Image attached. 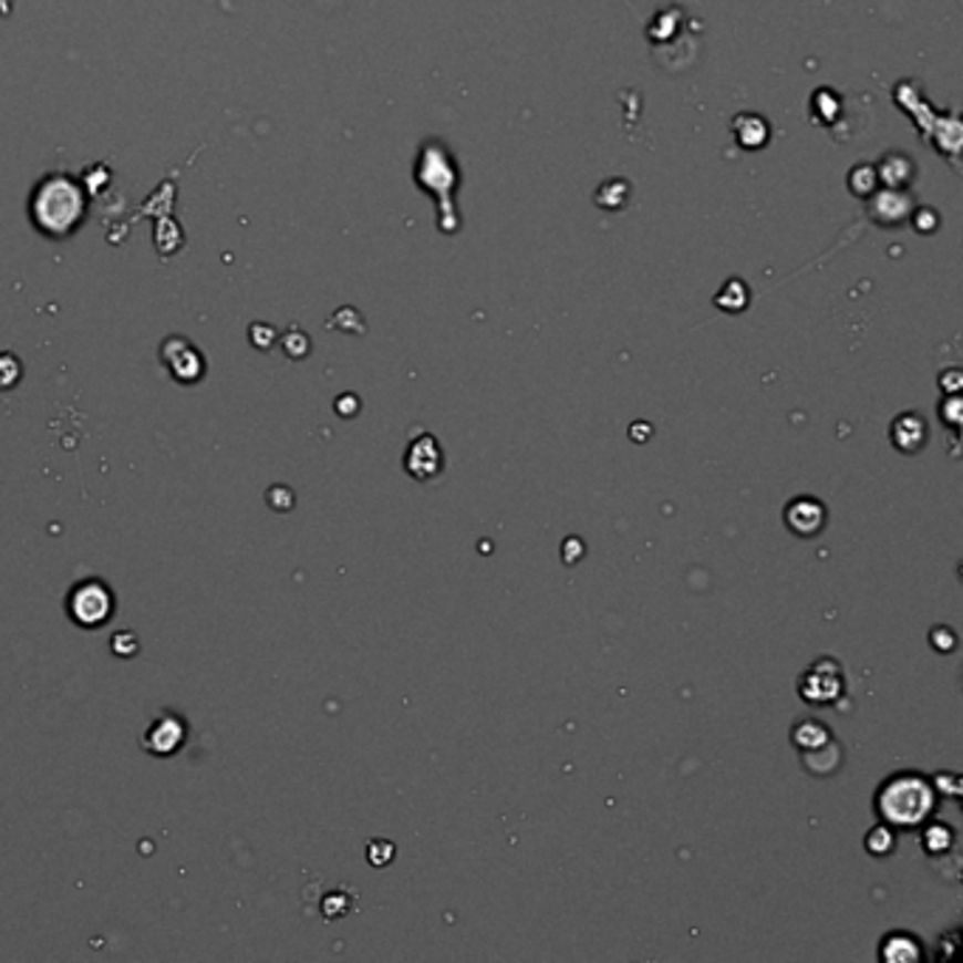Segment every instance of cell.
I'll return each instance as SVG.
<instances>
[{
	"mask_svg": "<svg viewBox=\"0 0 963 963\" xmlns=\"http://www.w3.org/2000/svg\"><path fill=\"white\" fill-rule=\"evenodd\" d=\"M935 808V791L926 777L904 772L882 783L876 794V811L884 825L893 828H919Z\"/></svg>",
	"mask_w": 963,
	"mask_h": 963,
	"instance_id": "cell-1",
	"label": "cell"
},
{
	"mask_svg": "<svg viewBox=\"0 0 963 963\" xmlns=\"http://www.w3.org/2000/svg\"><path fill=\"white\" fill-rule=\"evenodd\" d=\"M890 442H893L895 449H901L907 455L921 453L926 447V442H930V427H926L924 416H919V413H901V416H895L893 427H890Z\"/></svg>",
	"mask_w": 963,
	"mask_h": 963,
	"instance_id": "cell-8",
	"label": "cell"
},
{
	"mask_svg": "<svg viewBox=\"0 0 963 963\" xmlns=\"http://www.w3.org/2000/svg\"><path fill=\"white\" fill-rule=\"evenodd\" d=\"M116 613V597L114 591L102 580L91 577L71 588L69 593V617L74 619L80 628H102L107 619Z\"/></svg>",
	"mask_w": 963,
	"mask_h": 963,
	"instance_id": "cell-3",
	"label": "cell"
},
{
	"mask_svg": "<svg viewBox=\"0 0 963 963\" xmlns=\"http://www.w3.org/2000/svg\"><path fill=\"white\" fill-rule=\"evenodd\" d=\"M367 859H371V864L382 868V864H387L393 859V845L391 842H371V848H367Z\"/></svg>",
	"mask_w": 963,
	"mask_h": 963,
	"instance_id": "cell-15",
	"label": "cell"
},
{
	"mask_svg": "<svg viewBox=\"0 0 963 963\" xmlns=\"http://www.w3.org/2000/svg\"><path fill=\"white\" fill-rule=\"evenodd\" d=\"M184 737H187V724L176 715H162L151 729L142 737V746L153 755H173L182 749Z\"/></svg>",
	"mask_w": 963,
	"mask_h": 963,
	"instance_id": "cell-7",
	"label": "cell"
},
{
	"mask_svg": "<svg viewBox=\"0 0 963 963\" xmlns=\"http://www.w3.org/2000/svg\"><path fill=\"white\" fill-rule=\"evenodd\" d=\"M952 828L950 825H930L924 831V848L930 850V853H944V850L952 848Z\"/></svg>",
	"mask_w": 963,
	"mask_h": 963,
	"instance_id": "cell-12",
	"label": "cell"
},
{
	"mask_svg": "<svg viewBox=\"0 0 963 963\" xmlns=\"http://www.w3.org/2000/svg\"><path fill=\"white\" fill-rule=\"evenodd\" d=\"M930 644L939 650V653H952L957 644V639L950 628H944V624H935V628L930 630Z\"/></svg>",
	"mask_w": 963,
	"mask_h": 963,
	"instance_id": "cell-14",
	"label": "cell"
},
{
	"mask_svg": "<svg viewBox=\"0 0 963 963\" xmlns=\"http://www.w3.org/2000/svg\"><path fill=\"white\" fill-rule=\"evenodd\" d=\"M32 218L45 235L74 232L82 218V198L76 184L65 176H51L40 182L32 196Z\"/></svg>",
	"mask_w": 963,
	"mask_h": 963,
	"instance_id": "cell-2",
	"label": "cell"
},
{
	"mask_svg": "<svg viewBox=\"0 0 963 963\" xmlns=\"http://www.w3.org/2000/svg\"><path fill=\"white\" fill-rule=\"evenodd\" d=\"M582 555H586V546H582L577 537H568V540L562 542V560H566L568 566H573L577 560H582Z\"/></svg>",
	"mask_w": 963,
	"mask_h": 963,
	"instance_id": "cell-16",
	"label": "cell"
},
{
	"mask_svg": "<svg viewBox=\"0 0 963 963\" xmlns=\"http://www.w3.org/2000/svg\"><path fill=\"white\" fill-rule=\"evenodd\" d=\"M842 686L845 679L839 664L833 659H819L803 675L800 695L808 704H831V701H837L842 695Z\"/></svg>",
	"mask_w": 963,
	"mask_h": 963,
	"instance_id": "cell-4",
	"label": "cell"
},
{
	"mask_svg": "<svg viewBox=\"0 0 963 963\" xmlns=\"http://www.w3.org/2000/svg\"><path fill=\"white\" fill-rule=\"evenodd\" d=\"M941 416L946 418V424H952V427H957V422H961V402H957L955 393H952V396L946 398L944 407H941Z\"/></svg>",
	"mask_w": 963,
	"mask_h": 963,
	"instance_id": "cell-17",
	"label": "cell"
},
{
	"mask_svg": "<svg viewBox=\"0 0 963 963\" xmlns=\"http://www.w3.org/2000/svg\"><path fill=\"white\" fill-rule=\"evenodd\" d=\"M864 845H868V850L873 853V857H888V853H893L895 850V833L890 825H876L873 831L864 837Z\"/></svg>",
	"mask_w": 963,
	"mask_h": 963,
	"instance_id": "cell-11",
	"label": "cell"
},
{
	"mask_svg": "<svg viewBox=\"0 0 963 963\" xmlns=\"http://www.w3.org/2000/svg\"><path fill=\"white\" fill-rule=\"evenodd\" d=\"M788 531L797 537H817L828 522V509L814 498H794L783 511Z\"/></svg>",
	"mask_w": 963,
	"mask_h": 963,
	"instance_id": "cell-6",
	"label": "cell"
},
{
	"mask_svg": "<svg viewBox=\"0 0 963 963\" xmlns=\"http://www.w3.org/2000/svg\"><path fill=\"white\" fill-rule=\"evenodd\" d=\"M879 957L884 963H919L921 961V944L910 932H890L884 935Z\"/></svg>",
	"mask_w": 963,
	"mask_h": 963,
	"instance_id": "cell-9",
	"label": "cell"
},
{
	"mask_svg": "<svg viewBox=\"0 0 963 963\" xmlns=\"http://www.w3.org/2000/svg\"><path fill=\"white\" fill-rule=\"evenodd\" d=\"M404 469L416 480H433L444 469V453L429 433L413 438L404 453Z\"/></svg>",
	"mask_w": 963,
	"mask_h": 963,
	"instance_id": "cell-5",
	"label": "cell"
},
{
	"mask_svg": "<svg viewBox=\"0 0 963 963\" xmlns=\"http://www.w3.org/2000/svg\"><path fill=\"white\" fill-rule=\"evenodd\" d=\"M791 741L800 752H811V749H817V746H822V743L831 741V729H828L825 724H819V721L808 718V721H800V724L794 726Z\"/></svg>",
	"mask_w": 963,
	"mask_h": 963,
	"instance_id": "cell-10",
	"label": "cell"
},
{
	"mask_svg": "<svg viewBox=\"0 0 963 963\" xmlns=\"http://www.w3.org/2000/svg\"><path fill=\"white\" fill-rule=\"evenodd\" d=\"M20 379V365L12 353H0V391H12Z\"/></svg>",
	"mask_w": 963,
	"mask_h": 963,
	"instance_id": "cell-13",
	"label": "cell"
}]
</instances>
